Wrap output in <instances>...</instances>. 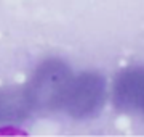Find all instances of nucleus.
I'll use <instances>...</instances> for the list:
<instances>
[{"instance_id": "obj_2", "label": "nucleus", "mask_w": 144, "mask_h": 137, "mask_svg": "<svg viewBox=\"0 0 144 137\" xmlns=\"http://www.w3.org/2000/svg\"><path fill=\"white\" fill-rule=\"evenodd\" d=\"M104 98V79L98 73L85 71L79 76H72L61 110L74 118H88L101 110Z\"/></svg>"}, {"instance_id": "obj_3", "label": "nucleus", "mask_w": 144, "mask_h": 137, "mask_svg": "<svg viewBox=\"0 0 144 137\" xmlns=\"http://www.w3.org/2000/svg\"><path fill=\"white\" fill-rule=\"evenodd\" d=\"M114 102L123 111H141L144 115V68L122 71L114 82Z\"/></svg>"}, {"instance_id": "obj_4", "label": "nucleus", "mask_w": 144, "mask_h": 137, "mask_svg": "<svg viewBox=\"0 0 144 137\" xmlns=\"http://www.w3.org/2000/svg\"><path fill=\"white\" fill-rule=\"evenodd\" d=\"M32 111L24 90L0 94V123L21 120Z\"/></svg>"}, {"instance_id": "obj_1", "label": "nucleus", "mask_w": 144, "mask_h": 137, "mask_svg": "<svg viewBox=\"0 0 144 137\" xmlns=\"http://www.w3.org/2000/svg\"><path fill=\"white\" fill-rule=\"evenodd\" d=\"M72 76L61 60L50 58L40 63L24 89L32 111H59Z\"/></svg>"}]
</instances>
